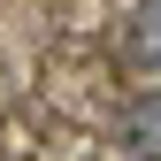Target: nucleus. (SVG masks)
I'll return each mask as SVG.
<instances>
[{
    "mask_svg": "<svg viewBox=\"0 0 161 161\" xmlns=\"http://www.w3.org/2000/svg\"><path fill=\"white\" fill-rule=\"evenodd\" d=\"M153 0H146V8H130L123 15V62L138 69V77H146V85H153V62H161V31H153Z\"/></svg>",
    "mask_w": 161,
    "mask_h": 161,
    "instance_id": "f257e3e1",
    "label": "nucleus"
},
{
    "mask_svg": "<svg viewBox=\"0 0 161 161\" xmlns=\"http://www.w3.org/2000/svg\"><path fill=\"white\" fill-rule=\"evenodd\" d=\"M153 146H161V108H153V85L123 108V153L130 161H153Z\"/></svg>",
    "mask_w": 161,
    "mask_h": 161,
    "instance_id": "f03ea898",
    "label": "nucleus"
}]
</instances>
